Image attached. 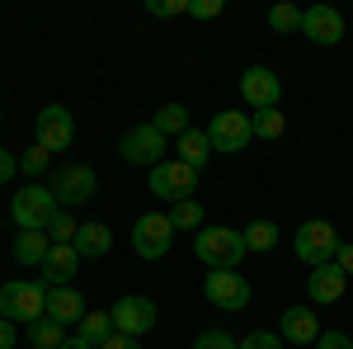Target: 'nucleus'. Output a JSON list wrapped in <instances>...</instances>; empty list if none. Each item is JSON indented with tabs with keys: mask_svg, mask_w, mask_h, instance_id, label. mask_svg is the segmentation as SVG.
<instances>
[{
	"mask_svg": "<svg viewBox=\"0 0 353 349\" xmlns=\"http://www.w3.org/2000/svg\"><path fill=\"white\" fill-rule=\"evenodd\" d=\"M0 317L5 321H43L48 317V283L43 279H10V283H0Z\"/></svg>",
	"mask_w": 353,
	"mask_h": 349,
	"instance_id": "obj_1",
	"label": "nucleus"
},
{
	"mask_svg": "<svg viewBox=\"0 0 353 349\" xmlns=\"http://www.w3.org/2000/svg\"><path fill=\"white\" fill-rule=\"evenodd\" d=\"M193 255L212 269H231V265H241V255H245V236L236 227H203L193 236Z\"/></svg>",
	"mask_w": 353,
	"mask_h": 349,
	"instance_id": "obj_2",
	"label": "nucleus"
},
{
	"mask_svg": "<svg viewBox=\"0 0 353 349\" xmlns=\"http://www.w3.org/2000/svg\"><path fill=\"white\" fill-rule=\"evenodd\" d=\"M339 232H334V227H330L325 217H311V222H301L297 227V236H292V250H297V260L301 265H325V260H334V255H339Z\"/></svg>",
	"mask_w": 353,
	"mask_h": 349,
	"instance_id": "obj_3",
	"label": "nucleus"
},
{
	"mask_svg": "<svg viewBox=\"0 0 353 349\" xmlns=\"http://www.w3.org/2000/svg\"><path fill=\"white\" fill-rule=\"evenodd\" d=\"M14 227L19 232H48V222H52L57 213H61V203L52 198V189L48 185H28L14 194Z\"/></svg>",
	"mask_w": 353,
	"mask_h": 349,
	"instance_id": "obj_4",
	"label": "nucleus"
},
{
	"mask_svg": "<svg viewBox=\"0 0 353 349\" xmlns=\"http://www.w3.org/2000/svg\"><path fill=\"white\" fill-rule=\"evenodd\" d=\"M48 189H52V198L61 208H76V203H90L99 194V175H94V165L71 161V165H57L52 170V185Z\"/></svg>",
	"mask_w": 353,
	"mask_h": 349,
	"instance_id": "obj_5",
	"label": "nucleus"
},
{
	"mask_svg": "<svg viewBox=\"0 0 353 349\" xmlns=\"http://www.w3.org/2000/svg\"><path fill=\"white\" fill-rule=\"evenodd\" d=\"M146 189L174 208V203L193 198V189H198V170H193V165H184L179 156H170V161H161L156 170H151V185H146Z\"/></svg>",
	"mask_w": 353,
	"mask_h": 349,
	"instance_id": "obj_6",
	"label": "nucleus"
},
{
	"mask_svg": "<svg viewBox=\"0 0 353 349\" xmlns=\"http://www.w3.org/2000/svg\"><path fill=\"white\" fill-rule=\"evenodd\" d=\"M208 142H212V151H231V156H241L245 147L254 142V123H250V113H241V109H221L217 118L208 123Z\"/></svg>",
	"mask_w": 353,
	"mask_h": 349,
	"instance_id": "obj_7",
	"label": "nucleus"
},
{
	"mask_svg": "<svg viewBox=\"0 0 353 349\" xmlns=\"http://www.w3.org/2000/svg\"><path fill=\"white\" fill-rule=\"evenodd\" d=\"M118 156L128 165H146V170H156L161 161H170L165 156V137L151 128V123H137V128H128L123 133V142H118Z\"/></svg>",
	"mask_w": 353,
	"mask_h": 349,
	"instance_id": "obj_8",
	"label": "nucleus"
},
{
	"mask_svg": "<svg viewBox=\"0 0 353 349\" xmlns=\"http://www.w3.org/2000/svg\"><path fill=\"white\" fill-rule=\"evenodd\" d=\"M174 245V227H170V213H141L132 227V250L141 260H161L165 250Z\"/></svg>",
	"mask_w": 353,
	"mask_h": 349,
	"instance_id": "obj_9",
	"label": "nucleus"
},
{
	"mask_svg": "<svg viewBox=\"0 0 353 349\" xmlns=\"http://www.w3.org/2000/svg\"><path fill=\"white\" fill-rule=\"evenodd\" d=\"M109 317H113V330H118V335H146V330L156 326V302L141 297V293L118 297L109 307Z\"/></svg>",
	"mask_w": 353,
	"mask_h": 349,
	"instance_id": "obj_10",
	"label": "nucleus"
},
{
	"mask_svg": "<svg viewBox=\"0 0 353 349\" xmlns=\"http://www.w3.org/2000/svg\"><path fill=\"white\" fill-rule=\"evenodd\" d=\"M203 293H208V302L221 307V312H241V307H250V283H245L236 269H212L208 283H203Z\"/></svg>",
	"mask_w": 353,
	"mask_h": 349,
	"instance_id": "obj_11",
	"label": "nucleus"
},
{
	"mask_svg": "<svg viewBox=\"0 0 353 349\" xmlns=\"http://www.w3.org/2000/svg\"><path fill=\"white\" fill-rule=\"evenodd\" d=\"M33 128H38V147L43 151H66L76 142V118H71V109H61V104H48Z\"/></svg>",
	"mask_w": 353,
	"mask_h": 349,
	"instance_id": "obj_12",
	"label": "nucleus"
},
{
	"mask_svg": "<svg viewBox=\"0 0 353 349\" xmlns=\"http://www.w3.org/2000/svg\"><path fill=\"white\" fill-rule=\"evenodd\" d=\"M241 100L254 109V113H259V109H278V100H283L278 71H269V66H250V71H241Z\"/></svg>",
	"mask_w": 353,
	"mask_h": 349,
	"instance_id": "obj_13",
	"label": "nucleus"
},
{
	"mask_svg": "<svg viewBox=\"0 0 353 349\" xmlns=\"http://www.w3.org/2000/svg\"><path fill=\"white\" fill-rule=\"evenodd\" d=\"M301 33H306L316 48H334V43L344 38V15H339L334 5H311V10H301Z\"/></svg>",
	"mask_w": 353,
	"mask_h": 349,
	"instance_id": "obj_14",
	"label": "nucleus"
},
{
	"mask_svg": "<svg viewBox=\"0 0 353 349\" xmlns=\"http://www.w3.org/2000/svg\"><path fill=\"white\" fill-rule=\"evenodd\" d=\"M344 283H349V274L334 265V260H325V265L311 269L306 293H311V302H316V307H330V302H339V297H344Z\"/></svg>",
	"mask_w": 353,
	"mask_h": 349,
	"instance_id": "obj_15",
	"label": "nucleus"
},
{
	"mask_svg": "<svg viewBox=\"0 0 353 349\" xmlns=\"http://www.w3.org/2000/svg\"><path fill=\"white\" fill-rule=\"evenodd\" d=\"M38 269H43L48 288H66L76 279V269H81V255H76V245H48V255H43Z\"/></svg>",
	"mask_w": 353,
	"mask_h": 349,
	"instance_id": "obj_16",
	"label": "nucleus"
},
{
	"mask_svg": "<svg viewBox=\"0 0 353 349\" xmlns=\"http://www.w3.org/2000/svg\"><path fill=\"white\" fill-rule=\"evenodd\" d=\"M278 335H283L288 345H316V340H321V321H316L311 307H288V312H283V326H278Z\"/></svg>",
	"mask_w": 353,
	"mask_h": 349,
	"instance_id": "obj_17",
	"label": "nucleus"
},
{
	"mask_svg": "<svg viewBox=\"0 0 353 349\" xmlns=\"http://www.w3.org/2000/svg\"><path fill=\"white\" fill-rule=\"evenodd\" d=\"M85 297L66 283V288H48V317H52L57 326H81L85 321Z\"/></svg>",
	"mask_w": 353,
	"mask_h": 349,
	"instance_id": "obj_18",
	"label": "nucleus"
},
{
	"mask_svg": "<svg viewBox=\"0 0 353 349\" xmlns=\"http://www.w3.org/2000/svg\"><path fill=\"white\" fill-rule=\"evenodd\" d=\"M76 255L81 260H104L113 250V232H109V222H81V232H76Z\"/></svg>",
	"mask_w": 353,
	"mask_h": 349,
	"instance_id": "obj_19",
	"label": "nucleus"
},
{
	"mask_svg": "<svg viewBox=\"0 0 353 349\" xmlns=\"http://www.w3.org/2000/svg\"><path fill=\"white\" fill-rule=\"evenodd\" d=\"M151 128H156L161 137H184L193 128L189 109H184V104H161V109H156V118H151Z\"/></svg>",
	"mask_w": 353,
	"mask_h": 349,
	"instance_id": "obj_20",
	"label": "nucleus"
},
{
	"mask_svg": "<svg viewBox=\"0 0 353 349\" xmlns=\"http://www.w3.org/2000/svg\"><path fill=\"white\" fill-rule=\"evenodd\" d=\"M208 156H212V142H208V133H203V128H189V133L179 137V161H184V165L203 170V165H208Z\"/></svg>",
	"mask_w": 353,
	"mask_h": 349,
	"instance_id": "obj_21",
	"label": "nucleus"
},
{
	"mask_svg": "<svg viewBox=\"0 0 353 349\" xmlns=\"http://www.w3.org/2000/svg\"><path fill=\"white\" fill-rule=\"evenodd\" d=\"M48 245H52L48 232H19V236H14V260H19V265H43Z\"/></svg>",
	"mask_w": 353,
	"mask_h": 349,
	"instance_id": "obj_22",
	"label": "nucleus"
},
{
	"mask_svg": "<svg viewBox=\"0 0 353 349\" xmlns=\"http://www.w3.org/2000/svg\"><path fill=\"white\" fill-rule=\"evenodd\" d=\"M109 335H113V317H109V312H85V321H81V330H76V340H85L90 349H99Z\"/></svg>",
	"mask_w": 353,
	"mask_h": 349,
	"instance_id": "obj_23",
	"label": "nucleus"
},
{
	"mask_svg": "<svg viewBox=\"0 0 353 349\" xmlns=\"http://www.w3.org/2000/svg\"><path fill=\"white\" fill-rule=\"evenodd\" d=\"M170 227H174V232H193V236H198V232H203V203H198V198L174 203V208H170Z\"/></svg>",
	"mask_w": 353,
	"mask_h": 349,
	"instance_id": "obj_24",
	"label": "nucleus"
},
{
	"mask_svg": "<svg viewBox=\"0 0 353 349\" xmlns=\"http://www.w3.org/2000/svg\"><path fill=\"white\" fill-rule=\"evenodd\" d=\"M28 340H33V349H61L66 345V326H57L52 317H43V321L28 326Z\"/></svg>",
	"mask_w": 353,
	"mask_h": 349,
	"instance_id": "obj_25",
	"label": "nucleus"
},
{
	"mask_svg": "<svg viewBox=\"0 0 353 349\" xmlns=\"http://www.w3.org/2000/svg\"><path fill=\"white\" fill-rule=\"evenodd\" d=\"M241 236H245V250H273V241H278V227H273L269 217H254Z\"/></svg>",
	"mask_w": 353,
	"mask_h": 349,
	"instance_id": "obj_26",
	"label": "nucleus"
},
{
	"mask_svg": "<svg viewBox=\"0 0 353 349\" xmlns=\"http://www.w3.org/2000/svg\"><path fill=\"white\" fill-rule=\"evenodd\" d=\"M250 123H254V137H264V142H278L283 128H288V118H283L278 109H259V113H250Z\"/></svg>",
	"mask_w": 353,
	"mask_h": 349,
	"instance_id": "obj_27",
	"label": "nucleus"
},
{
	"mask_svg": "<svg viewBox=\"0 0 353 349\" xmlns=\"http://www.w3.org/2000/svg\"><path fill=\"white\" fill-rule=\"evenodd\" d=\"M269 28H273V33H301V10H297V5H288V0L273 5V10H269Z\"/></svg>",
	"mask_w": 353,
	"mask_h": 349,
	"instance_id": "obj_28",
	"label": "nucleus"
},
{
	"mask_svg": "<svg viewBox=\"0 0 353 349\" xmlns=\"http://www.w3.org/2000/svg\"><path fill=\"white\" fill-rule=\"evenodd\" d=\"M76 232H81V222L66 213V208H61V213L48 222V236H52V245H71V241H76Z\"/></svg>",
	"mask_w": 353,
	"mask_h": 349,
	"instance_id": "obj_29",
	"label": "nucleus"
},
{
	"mask_svg": "<svg viewBox=\"0 0 353 349\" xmlns=\"http://www.w3.org/2000/svg\"><path fill=\"white\" fill-rule=\"evenodd\" d=\"M193 349H241V340L226 335V330H203V335L193 340Z\"/></svg>",
	"mask_w": 353,
	"mask_h": 349,
	"instance_id": "obj_30",
	"label": "nucleus"
},
{
	"mask_svg": "<svg viewBox=\"0 0 353 349\" xmlns=\"http://www.w3.org/2000/svg\"><path fill=\"white\" fill-rule=\"evenodd\" d=\"M19 170H24V175H43V170H48V151H43V147L33 142L24 156H19Z\"/></svg>",
	"mask_w": 353,
	"mask_h": 349,
	"instance_id": "obj_31",
	"label": "nucleus"
},
{
	"mask_svg": "<svg viewBox=\"0 0 353 349\" xmlns=\"http://www.w3.org/2000/svg\"><path fill=\"white\" fill-rule=\"evenodd\" d=\"M146 10L156 19H174V15H189V0H146Z\"/></svg>",
	"mask_w": 353,
	"mask_h": 349,
	"instance_id": "obj_32",
	"label": "nucleus"
},
{
	"mask_svg": "<svg viewBox=\"0 0 353 349\" xmlns=\"http://www.w3.org/2000/svg\"><path fill=\"white\" fill-rule=\"evenodd\" d=\"M241 349H283V335H273V330H250L241 340Z\"/></svg>",
	"mask_w": 353,
	"mask_h": 349,
	"instance_id": "obj_33",
	"label": "nucleus"
},
{
	"mask_svg": "<svg viewBox=\"0 0 353 349\" xmlns=\"http://www.w3.org/2000/svg\"><path fill=\"white\" fill-rule=\"evenodd\" d=\"M189 15H193V19H217L221 0H189Z\"/></svg>",
	"mask_w": 353,
	"mask_h": 349,
	"instance_id": "obj_34",
	"label": "nucleus"
},
{
	"mask_svg": "<svg viewBox=\"0 0 353 349\" xmlns=\"http://www.w3.org/2000/svg\"><path fill=\"white\" fill-rule=\"evenodd\" d=\"M316 349H353V340L344 335V330H321V340H316Z\"/></svg>",
	"mask_w": 353,
	"mask_h": 349,
	"instance_id": "obj_35",
	"label": "nucleus"
},
{
	"mask_svg": "<svg viewBox=\"0 0 353 349\" xmlns=\"http://www.w3.org/2000/svg\"><path fill=\"white\" fill-rule=\"evenodd\" d=\"M14 170H19V156L0 147V185H10V180H14Z\"/></svg>",
	"mask_w": 353,
	"mask_h": 349,
	"instance_id": "obj_36",
	"label": "nucleus"
},
{
	"mask_svg": "<svg viewBox=\"0 0 353 349\" xmlns=\"http://www.w3.org/2000/svg\"><path fill=\"white\" fill-rule=\"evenodd\" d=\"M99 349H141V340H137V335H118V330H113Z\"/></svg>",
	"mask_w": 353,
	"mask_h": 349,
	"instance_id": "obj_37",
	"label": "nucleus"
},
{
	"mask_svg": "<svg viewBox=\"0 0 353 349\" xmlns=\"http://www.w3.org/2000/svg\"><path fill=\"white\" fill-rule=\"evenodd\" d=\"M334 265L344 269V274H353V241H344V245H339V255H334Z\"/></svg>",
	"mask_w": 353,
	"mask_h": 349,
	"instance_id": "obj_38",
	"label": "nucleus"
},
{
	"mask_svg": "<svg viewBox=\"0 0 353 349\" xmlns=\"http://www.w3.org/2000/svg\"><path fill=\"white\" fill-rule=\"evenodd\" d=\"M0 349H14V321L0 317Z\"/></svg>",
	"mask_w": 353,
	"mask_h": 349,
	"instance_id": "obj_39",
	"label": "nucleus"
},
{
	"mask_svg": "<svg viewBox=\"0 0 353 349\" xmlns=\"http://www.w3.org/2000/svg\"><path fill=\"white\" fill-rule=\"evenodd\" d=\"M61 349H90V345H85V340H66Z\"/></svg>",
	"mask_w": 353,
	"mask_h": 349,
	"instance_id": "obj_40",
	"label": "nucleus"
}]
</instances>
